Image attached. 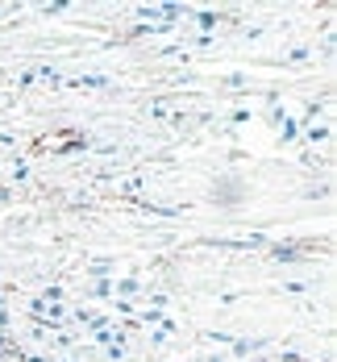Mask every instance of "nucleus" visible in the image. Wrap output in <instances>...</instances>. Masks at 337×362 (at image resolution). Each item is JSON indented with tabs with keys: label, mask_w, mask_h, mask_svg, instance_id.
<instances>
[{
	"label": "nucleus",
	"mask_w": 337,
	"mask_h": 362,
	"mask_svg": "<svg viewBox=\"0 0 337 362\" xmlns=\"http://www.w3.org/2000/svg\"><path fill=\"white\" fill-rule=\"evenodd\" d=\"M213 204H221V209H237L242 200H246V183L237 180V175H221V180L213 183Z\"/></svg>",
	"instance_id": "obj_1"
},
{
	"label": "nucleus",
	"mask_w": 337,
	"mask_h": 362,
	"mask_svg": "<svg viewBox=\"0 0 337 362\" xmlns=\"http://www.w3.org/2000/svg\"><path fill=\"white\" fill-rule=\"evenodd\" d=\"M262 346H266V337H242V341H233V354L246 358V354H259Z\"/></svg>",
	"instance_id": "obj_2"
},
{
	"label": "nucleus",
	"mask_w": 337,
	"mask_h": 362,
	"mask_svg": "<svg viewBox=\"0 0 337 362\" xmlns=\"http://www.w3.org/2000/svg\"><path fill=\"white\" fill-rule=\"evenodd\" d=\"M329 138H333V129H329V125H308V129H304V142H308V146H325Z\"/></svg>",
	"instance_id": "obj_3"
},
{
	"label": "nucleus",
	"mask_w": 337,
	"mask_h": 362,
	"mask_svg": "<svg viewBox=\"0 0 337 362\" xmlns=\"http://www.w3.org/2000/svg\"><path fill=\"white\" fill-rule=\"evenodd\" d=\"M88 275H92V279H109V275H117V271H112L109 258H100V262H92V267H88Z\"/></svg>",
	"instance_id": "obj_4"
},
{
	"label": "nucleus",
	"mask_w": 337,
	"mask_h": 362,
	"mask_svg": "<svg viewBox=\"0 0 337 362\" xmlns=\"http://www.w3.org/2000/svg\"><path fill=\"white\" fill-rule=\"evenodd\" d=\"M187 17H191L200 30H213V25H221V17H217V13H187Z\"/></svg>",
	"instance_id": "obj_5"
},
{
	"label": "nucleus",
	"mask_w": 337,
	"mask_h": 362,
	"mask_svg": "<svg viewBox=\"0 0 337 362\" xmlns=\"http://www.w3.org/2000/svg\"><path fill=\"white\" fill-rule=\"evenodd\" d=\"M279 134H283V142H296V134H300V121H292V117H288V121L279 125Z\"/></svg>",
	"instance_id": "obj_6"
},
{
	"label": "nucleus",
	"mask_w": 337,
	"mask_h": 362,
	"mask_svg": "<svg viewBox=\"0 0 337 362\" xmlns=\"http://www.w3.org/2000/svg\"><path fill=\"white\" fill-rule=\"evenodd\" d=\"M8 175H13L17 183H21V180H30V163H13V167H8Z\"/></svg>",
	"instance_id": "obj_7"
},
{
	"label": "nucleus",
	"mask_w": 337,
	"mask_h": 362,
	"mask_svg": "<svg viewBox=\"0 0 337 362\" xmlns=\"http://www.w3.org/2000/svg\"><path fill=\"white\" fill-rule=\"evenodd\" d=\"M13 200V187H0V204H8Z\"/></svg>",
	"instance_id": "obj_8"
},
{
	"label": "nucleus",
	"mask_w": 337,
	"mask_h": 362,
	"mask_svg": "<svg viewBox=\"0 0 337 362\" xmlns=\"http://www.w3.org/2000/svg\"><path fill=\"white\" fill-rule=\"evenodd\" d=\"M275 362H304V358H300V354H279Z\"/></svg>",
	"instance_id": "obj_9"
}]
</instances>
